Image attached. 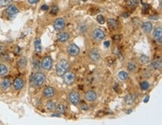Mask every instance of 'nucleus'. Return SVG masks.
<instances>
[{
    "label": "nucleus",
    "mask_w": 162,
    "mask_h": 125,
    "mask_svg": "<svg viewBox=\"0 0 162 125\" xmlns=\"http://www.w3.org/2000/svg\"><path fill=\"white\" fill-rule=\"evenodd\" d=\"M69 68V63L66 60H61L56 64V73L59 76H63L67 72Z\"/></svg>",
    "instance_id": "f257e3e1"
},
{
    "label": "nucleus",
    "mask_w": 162,
    "mask_h": 125,
    "mask_svg": "<svg viewBox=\"0 0 162 125\" xmlns=\"http://www.w3.org/2000/svg\"><path fill=\"white\" fill-rule=\"evenodd\" d=\"M46 79V75L42 72H37L32 75V82L33 86H40L43 84Z\"/></svg>",
    "instance_id": "f03ea898"
},
{
    "label": "nucleus",
    "mask_w": 162,
    "mask_h": 125,
    "mask_svg": "<svg viewBox=\"0 0 162 125\" xmlns=\"http://www.w3.org/2000/svg\"><path fill=\"white\" fill-rule=\"evenodd\" d=\"M63 79L65 84H67V85H71L75 81V75L74 73L69 72H67L66 74H63Z\"/></svg>",
    "instance_id": "7ed1b4c3"
},
{
    "label": "nucleus",
    "mask_w": 162,
    "mask_h": 125,
    "mask_svg": "<svg viewBox=\"0 0 162 125\" xmlns=\"http://www.w3.org/2000/svg\"><path fill=\"white\" fill-rule=\"evenodd\" d=\"M41 66L46 70H50L52 66V60L51 57L47 56V57H44L41 63Z\"/></svg>",
    "instance_id": "20e7f679"
},
{
    "label": "nucleus",
    "mask_w": 162,
    "mask_h": 125,
    "mask_svg": "<svg viewBox=\"0 0 162 125\" xmlns=\"http://www.w3.org/2000/svg\"><path fill=\"white\" fill-rule=\"evenodd\" d=\"M92 37L97 41H101L105 38V33L99 28H97L92 32Z\"/></svg>",
    "instance_id": "39448f33"
},
{
    "label": "nucleus",
    "mask_w": 162,
    "mask_h": 125,
    "mask_svg": "<svg viewBox=\"0 0 162 125\" xmlns=\"http://www.w3.org/2000/svg\"><path fill=\"white\" fill-rule=\"evenodd\" d=\"M69 101H70L71 104H73V105H77L79 104V100H80V96H79V94L77 92H71L69 94Z\"/></svg>",
    "instance_id": "423d86ee"
},
{
    "label": "nucleus",
    "mask_w": 162,
    "mask_h": 125,
    "mask_svg": "<svg viewBox=\"0 0 162 125\" xmlns=\"http://www.w3.org/2000/svg\"><path fill=\"white\" fill-rule=\"evenodd\" d=\"M54 28L57 31H61L65 27V22L62 18H58L55 20L53 24Z\"/></svg>",
    "instance_id": "0eeeda50"
},
{
    "label": "nucleus",
    "mask_w": 162,
    "mask_h": 125,
    "mask_svg": "<svg viewBox=\"0 0 162 125\" xmlns=\"http://www.w3.org/2000/svg\"><path fill=\"white\" fill-rule=\"evenodd\" d=\"M79 51H80L79 48L74 43L70 44L69 46L67 47V52L71 56H77L79 54Z\"/></svg>",
    "instance_id": "6e6552de"
},
{
    "label": "nucleus",
    "mask_w": 162,
    "mask_h": 125,
    "mask_svg": "<svg viewBox=\"0 0 162 125\" xmlns=\"http://www.w3.org/2000/svg\"><path fill=\"white\" fill-rule=\"evenodd\" d=\"M89 57L93 62H98L100 59V54L99 52V50L97 49H91L89 52Z\"/></svg>",
    "instance_id": "1a4fd4ad"
},
{
    "label": "nucleus",
    "mask_w": 162,
    "mask_h": 125,
    "mask_svg": "<svg viewBox=\"0 0 162 125\" xmlns=\"http://www.w3.org/2000/svg\"><path fill=\"white\" fill-rule=\"evenodd\" d=\"M85 98L87 101H94L97 99V94H96V92L94 91H92V90L87 91V92H85Z\"/></svg>",
    "instance_id": "9d476101"
},
{
    "label": "nucleus",
    "mask_w": 162,
    "mask_h": 125,
    "mask_svg": "<svg viewBox=\"0 0 162 125\" xmlns=\"http://www.w3.org/2000/svg\"><path fill=\"white\" fill-rule=\"evenodd\" d=\"M153 36L156 41L161 44L162 42V28L161 27H158L155 29L153 32Z\"/></svg>",
    "instance_id": "9b49d317"
},
{
    "label": "nucleus",
    "mask_w": 162,
    "mask_h": 125,
    "mask_svg": "<svg viewBox=\"0 0 162 125\" xmlns=\"http://www.w3.org/2000/svg\"><path fill=\"white\" fill-rule=\"evenodd\" d=\"M44 95L46 98H51L55 95V89L52 86H46L44 89Z\"/></svg>",
    "instance_id": "f8f14e48"
},
{
    "label": "nucleus",
    "mask_w": 162,
    "mask_h": 125,
    "mask_svg": "<svg viewBox=\"0 0 162 125\" xmlns=\"http://www.w3.org/2000/svg\"><path fill=\"white\" fill-rule=\"evenodd\" d=\"M5 11L7 14H8L10 16H13L17 14L18 12H19V10H18V8L15 5H10L8 8H6Z\"/></svg>",
    "instance_id": "ddd939ff"
},
{
    "label": "nucleus",
    "mask_w": 162,
    "mask_h": 125,
    "mask_svg": "<svg viewBox=\"0 0 162 125\" xmlns=\"http://www.w3.org/2000/svg\"><path fill=\"white\" fill-rule=\"evenodd\" d=\"M23 85H24V82L22 78H17L14 80V87L15 89H17V90L21 89L23 87Z\"/></svg>",
    "instance_id": "4468645a"
},
{
    "label": "nucleus",
    "mask_w": 162,
    "mask_h": 125,
    "mask_svg": "<svg viewBox=\"0 0 162 125\" xmlns=\"http://www.w3.org/2000/svg\"><path fill=\"white\" fill-rule=\"evenodd\" d=\"M58 39L61 42H66L69 39V34L67 32H59L57 34Z\"/></svg>",
    "instance_id": "2eb2a0df"
},
{
    "label": "nucleus",
    "mask_w": 162,
    "mask_h": 125,
    "mask_svg": "<svg viewBox=\"0 0 162 125\" xmlns=\"http://www.w3.org/2000/svg\"><path fill=\"white\" fill-rule=\"evenodd\" d=\"M143 30L146 33H149L152 29V24L150 22H143L142 26Z\"/></svg>",
    "instance_id": "dca6fc26"
},
{
    "label": "nucleus",
    "mask_w": 162,
    "mask_h": 125,
    "mask_svg": "<svg viewBox=\"0 0 162 125\" xmlns=\"http://www.w3.org/2000/svg\"><path fill=\"white\" fill-rule=\"evenodd\" d=\"M34 49L35 51L37 53H40L42 51V46H41V41L40 38H37L34 41Z\"/></svg>",
    "instance_id": "f3484780"
},
{
    "label": "nucleus",
    "mask_w": 162,
    "mask_h": 125,
    "mask_svg": "<svg viewBox=\"0 0 162 125\" xmlns=\"http://www.w3.org/2000/svg\"><path fill=\"white\" fill-rule=\"evenodd\" d=\"M108 25L110 27V28L116 29V28H117V26H118V22H117V20L109 18L108 20Z\"/></svg>",
    "instance_id": "a211bd4d"
},
{
    "label": "nucleus",
    "mask_w": 162,
    "mask_h": 125,
    "mask_svg": "<svg viewBox=\"0 0 162 125\" xmlns=\"http://www.w3.org/2000/svg\"><path fill=\"white\" fill-rule=\"evenodd\" d=\"M11 82L10 79L5 78V79H4V80L2 81V83H1V86H2V89H8V87L11 86Z\"/></svg>",
    "instance_id": "6ab92c4d"
},
{
    "label": "nucleus",
    "mask_w": 162,
    "mask_h": 125,
    "mask_svg": "<svg viewBox=\"0 0 162 125\" xmlns=\"http://www.w3.org/2000/svg\"><path fill=\"white\" fill-rule=\"evenodd\" d=\"M151 66L153 69H158L161 67V60H156L151 63Z\"/></svg>",
    "instance_id": "aec40b11"
},
{
    "label": "nucleus",
    "mask_w": 162,
    "mask_h": 125,
    "mask_svg": "<svg viewBox=\"0 0 162 125\" xmlns=\"http://www.w3.org/2000/svg\"><path fill=\"white\" fill-rule=\"evenodd\" d=\"M46 109L50 111H52V110H54V109L56 108V102L53 101H49L46 103Z\"/></svg>",
    "instance_id": "412c9836"
},
{
    "label": "nucleus",
    "mask_w": 162,
    "mask_h": 125,
    "mask_svg": "<svg viewBox=\"0 0 162 125\" xmlns=\"http://www.w3.org/2000/svg\"><path fill=\"white\" fill-rule=\"evenodd\" d=\"M8 68L5 65L0 63V76H4L8 73Z\"/></svg>",
    "instance_id": "4be33fe9"
},
{
    "label": "nucleus",
    "mask_w": 162,
    "mask_h": 125,
    "mask_svg": "<svg viewBox=\"0 0 162 125\" xmlns=\"http://www.w3.org/2000/svg\"><path fill=\"white\" fill-rule=\"evenodd\" d=\"M134 97L133 95H128L125 98V102L127 104H132L133 102L134 101Z\"/></svg>",
    "instance_id": "5701e85b"
},
{
    "label": "nucleus",
    "mask_w": 162,
    "mask_h": 125,
    "mask_svg": "<svg viewBox=\"0 0 162 125\" xmlns=\"http://www.w3.org/2000/svg\"><path fill=\"white\" fill-rule=\"evenodd\" d=\"M56 111H57V113L59 114V115L64 114L65 113V107H64V106L63 104H59L57 107Z\"/></svg>",
    "instance_id": "b1692460"
},
{
    "label": "nucleus",
    "mask_w": 162,
    "mask_h": 125,
    "mask_svg": "<svg viewBox=\"0 0 162 125\" xmlns=\"http://www.w3.org/2000/svg\"><path fill=\"white\" fill-rule=\"evenodd\" d=\"M118 77L119 78H120V80H125L127 78H128V74H127L126 72H124V71H121V72H119Z\"/></svg>",
    "instance_id": "393cba45"
},
{
    "label": "nucleus",
    "mask_w": 162,
    "mask_h": 125,
    "mask_svg": "<svg viewBox=\"0 0 162 125\" xmlns=\"http://www.w3.org/2000/svg\"><path fill=\"white\" fill-rule=\"evenodd\" d=\"M140 61L143 64H146V63H148L149 62V58L148 56L143 55L140 56Z\"/></svg>",
    "instance_id": "a878e982"
},
{
    "label": "nucleus",
    "mask_w": 162,
    "mask_h": 125,
    "mask_svg": "<svg viewBox=\"0 0 162 125\" xmlns=\"http://www.w3.org/2000/svg\"><path fill=\"white\" fill-rule=\"evenodd\" d=\"M140 88L143 90H147L149 88V84L147 81H143L140 84Z\"/></svg>",
    "instance_id": "bb28decb"
},
{
    "label": "nucleus",
    "mask_w": 162,
    "mask_h": 125,
    "mask_svg": "<svg viewBox=\"0 0 162 125\" xmlns=\"http://www.w3.org/2000/svg\"><path fill=\"white\" fill-rule=\"evenodd\" d=\"M127 68H128V69H129L130 72H133V71L135 70V68H136V65H135V63H134L130 62L128 63Z\"/></svg>",
    "instance_id": "cd10ccee"
},
{
    "label": "nucleus",
    "mask_w": 162,
    "mask_h": 125,
    "mask_svg": "<svg viewBox=\"0 0 162 125\" xmlns=\"http://www.w3.org/2000/svg\"><path fill=\"white\" fill-rule=\"evenodd\" d=\"M97 20L98 21L99 24L102 25V24L105 23V19H104V16L102 15H98L97 17Z\"/></svg>",
    "instance_id": "c85d7f7f"
},
{
    "label": "nucleus",
    "mask_w": 162,
    "mask_h": 125,
    "mask_svg": "<svg viewBox=\"0 0 162 125\" xmlns=\"http://www.w3.org/2000/svg\"><path fill=\"white\" fill-rule=\"evenodd\" d=\"M26 59L22 58V59H20V61H18V64H19V66H20V67H24L25 66H26Z\"/></svg>",
    "instance_id": "c756f323"
},
{
    "label": "nucleus",
    "mask_w": 162,
    "mask_h": 125,
    "mask_svg": "<svg viewBox=\"0 0 162 125\" xmlns=\"http://www.w3.org/2000/svg\"><path fill=\"white\" fill-rule=\"evenodd\" d=\"M58 8L57 6H52L51 8V13L52 14H56L58 13Z\"/></svg>",
    "instance_id": "7c9ffc66"
},
{
    "label": "nucleus",
    "mask_w": 162,
    "mask_h": 125,
    "mask_svg": "<svg viewBox=\"0 0 162 125\" xmlns=\"http://www.w3.org/2000/svg\"><path fill=\"white\" fill-rule=\"evenodd\" d=\"M81 108L83 109V110H87V109H88V106H87V104H86V103H85V102H81Z\"/></svg>",
    "instance_id": "2f4dec72"
},
{
    "label": "nucleus",
    "mask_w": 162,
    "mask_h": 125,
    "mask_svg": "<svg viewBox=\"0 0 162 125\" xmlns=\"http://www.w3.org/2000/svg\"><path fill=\"white\" fill-rule=\"evenodd\" d=\"M121 37H122V36L121 35H119V34H117V35H114L113 36V39H114V40H120V39H121Z\"/></svg>",
    "instance_id": "473e14b6"
},
{
    "label": "nucleus",
    "mask_w": 162,
    "mask_h": 125,
    "mask_svg": "<svg viewBox=\"0 0 162 125\" xmlns=\"http://www.w3.org/2000/svg\"><path fill=\"white\" fill-rule=\"evenodd\" d=\"M10 1H0V3L2 5H7L10 3Z\"/></svg>",
    "instance_id": "72a5a7b5"
},
{
    "label": "nucleus",
    "mask_w": 162,
    "mask_h": 125,
    "mask_svg": "<svg viewBox=\"0 0 162 125\" xmlns=\"http://www.w3.org/2000/svg\"><path fill=\"white\" fill-rule=\"evenodd\" d=\"M41 10L43 11H47L49 10V6L46 5H44L41 6Z\"/></svg>",
    "instance_id": "f704fd0d"
},
{
    "label": "nucleus",
    "mask_w": 162,
    "mask_h": 125,
    "mask_svg": "<svg viewBox=\"0 0 162 125\" xmlns=\"http://www.w3.org/2000/svg\"><path fill=\"white\" fill-rule=\"evenodd\" d=\"M104 45H105L106 48H108L109 45H110V42L108 41V40H107V41H105L104 42Z\"/></svg>",
    "instance_id": "c9c22d12"
},
{
    "label": "nucleus",
    "mask_w": 162,
    "mask_h": 125,
    "mask_svg": "<svg viewBox=\"0 0 162 125\" xmlns=\"http://www.w3.org/2000/svg\"><path fill=\"white\" fill-rule=\"evenodd\" d=\"M28 2H29V3H31V4H35V3H38V0H29V1H28Z\"/></svg>",
    "instance_id": "e433bc0d"
},
{
    "label": "nucleus",
    "mask_w": 162,
    "mask_h": 125,
    "mask_svg": "<svg viewBox=\"0 0 162 125\" xmlns=\"http://www.w3.org/2000/svg\"><path fill=\"white\" fill-rule=\"evenodd\" d=\"M122 16H124V17H128V16H129V14H127V13H124V14H122Z\"/></svg>",
    "instance_id": "4c0bfd02"
},
{
    "label": "nucleus",
    "mask_w": 162,
    "mask_h": 125,
    "mask_svg": "<svg viewBox=\"0 0 162 125\" xmlns=\"http://www.w3.org/2000/svg\"><path fill=\"white\" fill-rule=\"evenodd\" d=\"M149 19H151V20H158V17H155V16H150V17H149Z\"/></svg>",
    "instance_id": "58836bf2"
},
{
    "label": "nucleus",
    "mask_w": 162,
    "mask_h": 125,
    "mask_svg": "<svg viewBox=\"0 0 162 125\" xmlns=\"http://www.w3.org/2000/svg\"><path fill=\"white\" fill-rule=\"evenodd\" d=\"M148 99H149V96H146V98H145V100H144V102L146 103V102L148 101Z\"/></svg>",
    "instance_id": "ea45409f"
}]
</instances>
